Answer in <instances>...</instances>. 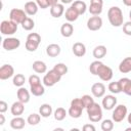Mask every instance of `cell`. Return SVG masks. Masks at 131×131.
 <instances>
[{
    "instance_id": "cell-46",
    "label": "cell",
    "mask_w": 131,
    "mask_h": 131,
    "mask_svg": "<svg viewBox=\"0 0 131 131\" xmlns=\"http://www.w3.org/2000/svg\"><path fill=\"white\" fill-rule=\"evenodd\" d=\"M83 130L84 131H95V127L92 124H85L83 126Z\"/></svg>"
},
{
    "instance_id": "cell-13",
    "label": "cell",
    "mask_w": 131,
    "mask_h": 131,
    "mask_svg": "<svg viewBox=\"0 0 131 131\" xmlns=\"http://www.w3.org/2000/svg\"><path fill=\"white\" fill-rule=\"evenodd\" d=\"M91 93L93 94L94 97L96 98H100V97H103L104 94H105V86L98 82V83H94L91 87Z\"/></svg>"
},
{
    "instance_id": "cell-42",
    "label": "cell",
    "mask_w": 131,
    "mask_h": 131,
    "mask_svg": "<svg viewBox=\"0 0 131 131\" xmlns=\"http://www.w3.org/2000/svg\"><path fill=\"white\" fill-rule=\"evenodd\" d=\"M29 84L30 86H36V85L41 84V80L37 75H31L29 77Z\"/></svg>"
},
{
    "instance_id": "cell-50",
    "label": "cell",
    "mask_w": 131,
    "mask_h": 131,
    "mask_svg": "<svg viewBox=\"0 0 131 131\" xmlns=\"http://www.w3.org/2000/svg\"><path fill=\"white\" fill-rule=\"evenodd\" d=\"M123 3H124L126 6L131 7V0H123Z\"/></svg>"
},
{
    "instance_id": "cell-52",
    "label": "cell",
    "mask_w": 131,
    "mask_h": 131,
    "mask_svg": "<svg viewBox=\"0 0 131 131\" xmlns=\"http://www.w3.org/2000/svg\"><path fill=\"white\" fill-rule=\"evenodd\" d=\"M127 121H128V123L131 125V113H130L129 115H127Z\"/></svg>"
},
{
    "instance_id": "cell-24",
    "label": "cell",
    "mask_w": 131,
    "mask_h": 131,
    "mask_svg": "<svg viewBox=\"0 0 131 131\" xmlns=\"http://www.w3.org/2000/svg\"><path fill=\"white\" fill-rule=\"evenodd\" d=\"M73 33H74V27H73V25L71 23H69V21L68 23H64L61 26V28H60V34L63 37L69 38V37H71L73 35Z\"/></svg>"
},
{
    "instance_id": "cell-1",
    "label": "cell",
    "mask_w": 131,
    "mask_h": 131,
    "mask_svg": "<svg viewBox=\"0 0 131 131\" xmlns=\"http://www.w3.org/2000/svg\"><path fill=\"white\" fill-rule=\"evenodd\" d=\"M107 18L113 27H121L124 21V16L121 8L118 6H112L107 11Z\"/></svg>"
},
{
    "instance_id": "cell-51",
    "label": "cell",
    "mask_w": 131,
    "mask_h": 131,
    "mask_svg": "<svg viewBox=\"0 0 131 131\" xmlns=\"http://www.w3.org/2000/svg\"><path fill=\"white\" fill-rule=\"evenodd\" d=\"M62 4H69V3H72L74 0H60Z\"/></svg>"
},
{
    "instance_id": "cell-43",
    "label": "cell",
    "mask_w": 131,
    "mask_h": 131,
    "mask_svg": "<svg viewBox=\"0 0 131 131\" xmlns=\"http://www.w3.org/2000/svg\"><path fill=\"white\" fill-rule=\"evenodd\" d=\"M123 32L127 36H131V20L123 24Z\"/></svg>"
},
{
    "instance_id": "cell-39",
    "label": "cell",
    "mask_w": 131,
    "mask_h": 131,
    "mask_svg": "<svg viewBox=\"0 0 131 131\" xmlns=\"http://www.w3.org/2000/svg\"><path fill=\"white\" fill-rule=\"evenodd\" d=\"M25 46H26V49H27L28 51H30V52H34V51L37 50L39 44H38V43H35V42H32V41H30V40H27Z\"/></svg>"
},
{
    "instance_id": "cell-18",
    "label": "cell",
    "mask_w": 131,
    "mask_h": 131,
    "mask_svg": "<svg viewBox=\"0 0 131 131\" xmlns=\"http://www.w3.org/2000/svg\"><path fill=\"white\" fill-rule=\"evenodd\" d=\"M60 51H61L60 46L58 44H55V43L49 44L46 47V53L49 57H56L57 55H59Z\"/></svg>"
},
{
    "instance_id": "cell-7",
    "label": "cell",
    "mask_w": 131,
    "mask_h": 131,
    "mask_svg": "<svg viewBox=\"0 0 131 131\" xmlns=\"http://www.w3.org/2000/svg\"><path fill=\"white\" fill-rule=\"evenodd\" d=\"M27 15L28 14L26 13V11L23 9H19V8H12L9 12V18L12 21L16 23L17 25H19V24L21 25L23 21L28 17Z\"/></svg>"
},
{
    "instance_id": "cell-30",
    "label": "cell",
    "mask_w": 131,
    "mask_h": 131,
    "mask_svg": "<svg viewBox=\"0 0 131 131\" xmlns=\"http://www.w3.org/2000/svg\"><path fill=\"white\" fill-rule=\"evenodd\" d=\"M40 120H41V115L40 114H36V113H33L31 115H29L28 119H27V123L31 126H35L37 124L40 123Z\"/></svg>"
},
{
    "instance_id": "cell-44",
    "label": "cell",
    "mask_w": 131,
    "mask_h": 131,
    "mask_svg": "<svg viewBox=\"0 0 131 131\" xmlns=\"http://www.w3.org/2000/svg\"><path fill=\"white\" fill-rule=\"evenodd\" d=\"M36 3L38 4V6L41 9H45V8L49 7V4H48V1L47 0H36Z\"/></svg>"
},
{
    "instance_id": "cell-12",
    "label": "cell",
    "mask_w": 131,
    "mask_h": 131,
    "mask_svg": "<svg viewBox=\"0 0 131 131\" xmlns=\"http://www.w3.org/2000/svg\"><path fill=\"white\" fill-rule=\"evenodd\" d=\"M14 75V69L11 64H3L0 68V79L7 80Z\"/></svg>"
},
{
    "instance_id": "cell-11",
    "label": "cell",
    "mask_w": 131,
    "mask_h": 131,
    "mask_svg": "<svg viewBox=\"0 0 131 131\" xmlns=\"http://www.w3.org/2000/svg\"><path fill=\"white\" fill-rule=\"evenodd\" d=\"M101 104H102V107L106 111H111L113 108H115V106L117 105V98L115 95H105L103 96L102 98V101H101Z\"/></svg>"
},
{
    "instance_id": "cell-45",
    "label": "cell",
    "mask_w": 131,
    "mask_h": 131,
    "mask_svg": "<svg viewBox=\"0 0 131 131\" xmlns=\"http://www.w3.org/2000/svg\"><path fill=\"white\" fill-rule=\"evenodd\" d=\"M7 110H8V104L4 100H1L0 101V113H5Z\"/></svg>"
},
{
    "instance_id": "cell-32",
    "label": "cell",
    "mask_w": 131,
    "mask_h": 131,
    "mask_svg": "<svg viewBox=\"0 0 131 131\" xmlns=\"http://www.w3.org/2000/svg\"><path fill=\"white\" fill-rule=\"evenodd\" d=\"M88 10L92 15H99L102 12V5L96 3H90Z\"/></svg>"
},
{
    "instance_id": "cell-14",
    "label": "cell",
    "mask_w": 131,
    "mask_h": 131,
    "mask_svg": "<svg viewBox=\"0 0 131 131\" xmlns=\"http://www.w3.org/2000/svg\"><path fill=\"white\" fill-rule=\"evenodd\" d=\"M121 91L124 92L126 95L131 96V79L129 78H121L119 80Z\"/></svg>"
},
{
    "instance_id": "cell-41",
    "label": "cell",
    "mask_w": 131,
    "mask_h": 131,
    "mask_svg": "<svg viewBox=\"0 0 131 131\" xmlns=\"http://www.w3.org/2000/svg\"><path fill=\"white\" fill-rule=\"evenodd\" d=\"M27 40H30L32 42H35V43L40 44L41 43V36L38 33H30L28 35V37H27Z\"/></svg>"
},
{
    "instance_id": "cell-53",
    "label": "cell",
    "mask_w": 131,
    "mask_h": 131,
    "mask_svg": "<svg viewBox=\"0 0 131 131\" xmlns=\"http://www.w3.org/2000/svg\"><path fill=\"white\" fill-rule=\"evenodd\" d=\"M126 131H131V128H126Z\"/></svg>"
},
{
    "instance_id": "cell-15",
    "label": "cell",
    "mask_w": 131,
    "mask_h": 131,
    "mask_svg": "<svg viewBox=\"0 0 131 131\" xmlns=\"http://www.w3.org/2000/svg\"><path fill=\"white\" fill-rule=\"evenodd\" d=\"M10 112H11V114L14 117L23 115V113L25 112V103L21 102V101H19V100L13 102L12 105H11V107H10Z\"/></svg>"
},
{
    "instance_id": "cell-26",
    "label": "cell",
    "mask_w": 131,
    "mask_h": 131,
    "mask_svg": "<svg viewBox=\"0 0 131 131\" xmlns=\"http://www.w3.org/2000/svg\"><path fill=\"white\" fill-rule=\"evenodd\" d=\"M71 6L74 7V8L78 11V13H79L80 15H81V14H84L85 11H86V9H87L86 3H85L84 1H82V0H76V1H74Z\"/></svg>"
},
{
    "instance_id": "cell-54",
    "label": "cell",
    "mask_w": 131,
    "mask_h": 131,
    "mask_svg": "<svg viewBox=\"0 0 131 131\" xmlns=\"http://www.w3.org/2000/svg\"><path fill=\"white\" fill-rule=\"evenodd\" d=\"M129 17H130V20H131V10H130V12H129Z\"/></svg>"
},
{
    "instance_id": "cell-27",
    "label": "cell",
    "mask_w": 131,
    "mask_h": 131,
    "mask_svg": "<svg viewBox=\"0 0 131 131\" xmlns=\"http://www.w3.org/2000/svg\"><path fill=\"white\" fill-rule=\"evenodd\" d=\"M33 70L38 73V74H44L46 73L47 71V66L44 61H41V60H36L33 62V66H32Z\"/></svg>"
},
{
    "instance_id": "cell-10",
    "label": "cell",
    "mask_w": 131,
    "mask_h": 131,
    "mask_svg": "<svg viewBox=\"0 0 131 131\" xmlns=\"http://www.w3.org/2000/svg\"><path fill=\"white\" fill-rule=\"evenodd\" d=\"M102 27V18L98 15H93L87 20V28L90 31H98Z\"/></svg>"
},
{
    "instance_id": "cell-3",
    "label": "cell",
    "mask_w": 131,
    "mask_h": 131,
    "mask_svg": "<svg viewBox=\"0 0 131 131\" xmlns=\"http://www.w3.org/2000/svg\"><path fill=\"white\" fill-rule=\"evenodd\" d=\"M86 111H87L88 119L91 122L96 123V122L101 121V119H102V108L97 102H94L92 105L87 107Z\"/></svg>"
},
{
    "instance_id": "cell-25",
    "label": "cell",
    "mask_w": 131,
    "mask_h": 131,
    "mask_svg": "<svg viewBox=\"0 0 131 131\" xmlns=\"http://www.w3.org/2000/svg\"><path fill=\"white\" fill-rule=\"evenodd\" d=\"M92 54L96 59H101L106 55V47L104 45H98L93 49Z\"/></svg>"
},
{
    "instance_id": "cell-19",
    "label": "cell",
    "mask_w": 131,
    "mask_h": 131,
    "mask_svg": "<svg viewBox=\"0 0 131 131\" xmlns=\"http://www.w3.org/2000/svg\"><path fill=\"white\" fill-rule=\"evenodd\" d=\"M25 125H26V121L20 116H16L10 121V127L14 130H20L25 127Z\"/></svg>"
},
{
    "instance_id": "cell-36",
    "label": "cell",
    "mask_w": 131,
    "mask_h": 131,
    "mask_svg": "<svg viewBox=\"0 0 131 131\" xmlns=\"http://www.w3.org/2000/svg\"><path fill=\"white\" fill-rule=\"evenodd\" d=\"M108 90L112 92V93H114V94H118V93H120V92H122L121 91V86H120V83H119V81H117V82H111L110 84H108Z\"/></svg>"
},
{
    "instance_id": "cell-28",
    "label": "cell",
    "mask_w": 131,
    "mask_h": 131,
    "mask_svg": "<svg viewBox=\"0 0 131 131\" xmlns=\"http://www.w3.org/2000/svg\"><path fill=\"white\" fill-rule=\"evenodd\" d=\"M39 114L43 118H48L52 115V106L48 103H43L39 107Z\"/></svg>"
},
{
    "instance_id": "cell-40",
    "label": "cell",
    "mask_w": 131,
    "mask_h": 131,
    "mask_svg": "<svg viewBox=\"0 0 131 131\" xmlns=\"http://www.w3.org/2000/svg\"><path fill=\"white\" fill-rule=\"evenodd\" d=\"M101 63H102V62H101L99 59H97V60H95V61H92V62L90 63V66H89V71H90V73H91L92 75H95V76H96L97 69H98V67H99Z\"/></svg>"
},
{
    "instance_id": "cell-17",
    "label": "cell",
    "mask_w": 131,
    "mask_h": 131,
    "mask_svg": "<svg viewBox=\"0 0 131 131\" xmlns=\"http://www.w3.org/2000/svg\"><path fill=\"white\" fill-rule=\"evenodd\" d=\"M63 13H64V6H63V4L57 3V4H55V5L50 7V14H51V16H53L55 18L60 17Z\"/></svg>"
},
{
    "instance_id": "cell-22",
    "label": "cell",
    "mask_w": 131,
    "mask_h": 131,
    "mask_svg": "<svg viewBox=\"0 0 131 131\" xmlns=\"http://www.w3.org/2000/svg\"><path fill=\"white\" fill-rule=\"evenodd\" d=\"M17 99L24 103H28L30 101V92L25 87H19V89L16 92Z\"/></svg>"
},
{
    "instance_id": "cell-29",
    "label": "cell",
    "mask_w": 131,
    "mask_h": 131,
    "mask_svg": "<svg viewBox=\"0 0 131 131\" xmlns=\"http://www.w3.org/2000/svg\"><path fill=\"white\" fill-rule=\"evenodd\" d=\"M30 90L34 96H42L45 93V88L42 84H39L36 86H30Z\"/></svg>"
},
{
    "instance_id": "cell-4",
    "label": "cell",
    "mask_w": 131,
    "mask_h": 131,
    "mask_svg": "<svg viewBox=\"0 0 131 131\" xmlns=\"http://www.w3.org/2000/svg\"><path fill=\"white\" fill-rule=\"evenodd\" d=\"M61 77L62 76L60 74H58L54 69H52L49 72H47V74H45V76L43 78V84H44V86L52 87L60 81Z\"/></svg>"
},
{
    "instance_id": "cell-6",
    "label": "cell",
    "mask_w": 131,
    "mask_h": 131,
    "mask_svg": "<svg viewBox=\"0 0 131 131\" xmlns=\"http://www.w3.org/2000/svg\"><path fill=\"white\" fill-rule=\"evenodd\" d=\"M127 115H128L127 106L125 104H119L114 108L112 118H113V121L115 123H120L126 118Z\"/></svg>"
},
{
    "instance_id": "cell-37",
    "label": "cell",
    "mask_w": 131,
    "mask_h": 131,
    "mask_svg": "<svg viewBox=\"0 0 131 131\" xmlns=\"http://www.w3.org/2000/svg\"><path fill=\"white\" fill-rule=\"evenodd\" d=\"M53 69H54L58 74H60L61 76H63V75H66V74L68 73V67H67L64 63H62V62L56 63V64L53 67Z\"/></svg>"
},
{
    "instance_id": "cell-16",
    "label": "cell",
    "mask_w": 131,
    "mask_h": 131,
    "mask_svg": "<svg viewBox=\"0 0 131 131\" xmlns=\"http://www.w3.org/2000/svg\"><path fill=\"white\" fill-rule=\"evenodd\" d=\"M73 53L78 56V57H82L86 54V46L85 44H83L82 42H76L73 45Z\"/></svg>"
},
{
    "instance_id": "cell-35",
    "label": "cell",
    "mask_w": 131,
    "mask_h": 131,
    "mask_svg": "<svg viewBox=\"0 0 131 131\" xmlns=\"http://www.w3.org/2000/svg\"><path fill=\"white\" fill-rule=\"evenodd\" d=\"M114 129V121L110 119H105L101 123V130L102 131H112Z\"/></svg>"
},
{
    "instance_id": "cell-21",
    "label": "cell",
    "mask_w": 131,
    "mask_h": 131,
    "mask_svg": "<svg viewBox=\"0 0 131 131\" xmlns=\"http://www.w3.org/2000/svg\"><path fill=\"white\" fill-rule=\"evenodd\" d=\"M38 4L34 1H28L26 4H25V11L28 15H35L37 12H38Z\"/></svg>"
},
{
    "instance_id": "cell-23",
    "label": "cell",
    "mask_w": 131,
    "mask_h": 131,
    "mask_svg": "<svg viewBox=\"0 0 131 131\" xmlns=\"http://www.w3.org/2000/svg\"><path fill=\"white\" fill-rule=\"evenodd\" d=\"M119 71L123 74L131 72V57H125L119 64Z\"/></svg>"
},
{
    "instance_id": "cell-8",
    "label": "cell",
    "mask_w": 131,
    "mask_h": 131,
    "mask_svg": "<svg viewBox=\"0 0 131 131\" xmlns=\"http://www.w3.org/2000/svg\"><path fill=\"white\" fill-rule=\"evenodd\" d=\"M96 76H98L102 81H111L114 76V73L110 67L105 66L104 63H101L97 69Z\"/></svg>"
},
{
    "instance_id": "cell-2",
    "label": "cell",
    "mask_w": 131,
    "mask_h": 131,
    "mask_svg": "<svg viewBox=\"0 0 131 131\" xmlns=\"http://www.w3.org/2000/svg\"><path fill=\"white\" fill-rule=\"evenodd\" d=\"M84 108L85 107H84V104L82 102V99L81 98H74L71 101V105H70L68 114L70 115L71 118L78 119L82 116V112Z\"/></svg>"
},
{
    "instance_id": "cell-38",
    "label": "cell",
    "mask_w": 131,
    "mask_h": 131,
    "mask_svg": "<svg viewBox=\"0 0 131 131\" xmlns=\"http://www.w3.org/2000/svg\"><path fill=\"white\" fill-rule=\"evenodd\" d=\"M81 99H82V102H83V104H84V107H85V108L89 107L90 105H92V104L95 102V101H94V99L92 98V96H90V95H88V94L83 95V96L81 97Z\"/></svg>"
},
{
    "instance_id": "cell-49",
    "label": "cell",
    "mask_w": 131,
    "mask_h": 131,
    "mask_svg": "<svg viewBox=\"0 0 131 131\" xmlns=\"http://www.w3.org/2000/svg\"><path fill=\"white\" fill-rule=\"evenodd\" d=\"M90 3H96V4L103 5V0H90Z\"/></svg>"
},
{
    "instance_id": "cell-5",
    "label": "cell",
    "mask_w": 131,
    "mask_h": 131,
    "mask_svg": "<svg viewBox=\"0 0 131 131\" xmlns=\"http://www.w3.org/2000/svg\"><path fill=\"white\" fill-rule=\"evenodd\" d=\"M17 31V24L12 21L11 19L9 20H2L0 25V32L2 35H13Z\"/></svg>"
},
{
    "instance_id": "cell-20",
    "label": "cell",
    "mask_w": 131,
    "mask_h": 131,
    "mask_svg": "<svg viewBox=\"0 0 131 131\" xmlns=\"http://www.w3.org/2000/svg\"><path fill=\"white\" fill-rule=\"evenodd\" d=\"M79 13H78V11L74 8V7H72V6H70L67 10H66V12H64V17H66V19L69 21V23H72V21H75V20H77L78 19V17H79Z\"/></svg>"
},
{
    "instance_id": "cell-31",
    "label": "cell",
    "mask_w": 131,
    "mask_h": 131,
    "mask_svg": "<svg viewBox=\"0 0 131 131\" xmlns=\"http://www.w3.org/2000/svg\"><path fill=\"white\" fill-rule=\"evenodd\" d=\"M25 82H26V77L23 74H16V75L13 76L12 83H13L14 86H16V87H23L25 85Z\"/></svg>"
},
{
    "instance_id": "cell-33",
    "label": "cell",
    "mask_w": 131,
    "mask_h": 131,
    "mask_svg": "<svg viewBox=\"0 0 131 131\" xmlns=\"http://www.w3.org/2000/svg\"><path fill=\"white\" fill-rule=\"evenodd\" d=\"M67 117V111L63 107H57L54 111V119L56 121H62Z\"/></svg>"
},
{
    "instance_id": "cell-9",
    "label": "cell",
    "mask_w": 131,
    "mask_h": 131,
    "mask_svg": "<svg viewBox=\"0 0 131 131\" xmlns=\"http://www.w3.org/2000/svg\"><path fill=\"white\" fill-rule=\"evenodd\" d=\"M2 46L5 50L12 51L14 49H17L20 46V41H19V39L14 38V37H7L3 40Z\"/></svg>"
},
{
    "instance_id": "cell-48",
    "label": "cell",
    "mask_w": 131,
    "mask_h": 131,
    "mask_svg": "<svg viewBox=\"0 0 131 131\" xmlns=\"http://www.w3.org/2000/svg\"><path fill=\"white\" fill-rule=\"evenodd\" d=\"M47 1H48V4H49V7H51V6H53V5L58 3V0H47Z\"/></svg>"
},
{
    "instance_id": "cell-47",
    "label": "cell",
    "mask_w": 131,
    "mask_h": 131,
    "mask_svg": "<svg viewBox=\"0 0 131 131\" xmlns=\"http://www.w3.org/2000/svg\"><path fill=\"white\" fill-rule=\"evenodd\" d=\"M4 123H5V117H4L3 113H1L0 114V125L2 126V125H4Z\"/></svg>"
},
{
    "instance_id": "cell-34",
    "label": "cell",
    "mask_w": 131,
    "mask_h": 131,
    "mask_svg": "<svg viewBox=\"0 0 131 131\" xmlns=\"http://www.w3.org/2000/svg\"><path fill=\"white\" fill-rule=\"evenodd\" d=\"M21 27H23V29L26 30V31H31V30H33L34 27H35V21H34L31 17H27V18L23 21Z\"/></svg>"
}]
</instances>
